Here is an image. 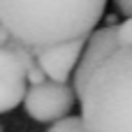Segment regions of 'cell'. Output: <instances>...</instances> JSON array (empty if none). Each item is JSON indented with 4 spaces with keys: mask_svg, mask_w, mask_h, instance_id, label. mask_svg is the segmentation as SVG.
<instances>
[{
    "mask_svg": "<svg viewBox=\"0 0 132 132\" xmlns=\"http://www.w3.org/2000/svg\"><path fill=\"white\" fill-rule=\"evenodd\" d=\"M104 7L107 0H0V23L28 49H46L88 37Z\"/></svg>",
    "mask_w": 132,
    "mask_h": 132,
    "instance_id": "obj_1",
    "label": "cell"
},
{
    "mask_svg": "<svg viewBox=\"0 0 132 132\" xmlns=\"http://www.w3.org/2000/svg\"><path fill=\"white\" fill-rule=\"evenodd\" d=\"M86 132H132V49H116L79 90Z\"/></svg>",
    "mask_w": 132,
    "mask_h": 132,
    "instance_id": "obj_2",
    "label": "cell"
},
{
    "mask_svg": "<svg viewBox=\"0 0 132 132\" xmlns=\"http://www.w3.org/2000/svg\"><path fill=\"white\" fill-rule=\"evenodd\" d=\"M74 100H77V95L70 84H58V81L44 79L42 84H32L26 88L23 109L30 118H35L39 123H56L72 111Z\"/></svg>",
    "mask_w": 132,
    "mask_h": 132,
    "instance_id": "obj_3",
    "label": "cell"
},
{
    "mask_svg": "<svg viewBox=\"0 0 132 132\" xmlns=\"http://www.w3.org/2000/svg\"><path fill=\"white\" fill-rule=\"evenodd\" d=\"M118 49V39H116V26H107V28H97L86 37V44L81 49V56L77 60V67L72 72V90L74 95H79L81 86L86 84V79L90 77V72L109 56Z\"/></svg>",
    "mask_w": 132,
    "mask_h": 132,
    "instance_id": "obj_4",
    "label": "cell"
},
{
    "mask_svg": "<svg viewBox=\"0 0 132 132\" xmlns=\"http://www.w3.org/2000/svg\"><path fill=\"white\" fill-rule=\"evenodd\" d=\"M86 44V37L65 42V44H56V46H46V49H32V56L42 70V74L51 81L58 84H70V77L77 67V60L81 56V49Z\"/></svg>",
    "mask_w": 132,
    "mask_h": 132,
    "instance_id": "obj_5",
    "label": "cell"
},
{
    "mask_svg": "<svg viewBox=\"0 0 132 132\" xmlns=\"http://www.w3.org/2000/svg\"><path fill=\"white\" fill-rule=\"evenodd\" d=\"M28 81L21 77H7L0 74V114H7L12 109H16L23 102Z\"/></svg>",
    "mask_w": 132,
    "mask_h": 132,
    "instance_id": "obj_6",
    "label": "cell"
},
{
    "mask_svg": "<svg viewBox=\"0 0 132 132\" xmlns=\"http://www.w3.org/2000/svg\"><path fill=\"white\" fill-rule=\"evenodd\" d=\"M46 132H86V130H84L79 116H65V118L56 121Z\"/></svg>",
    "mask_w": 132,
    "mask_h": 132,
    "instance_id": "obj_7",
    "label": "cell"
},
{
    "mask_svg": "<svg viewBox=\"0 0 132 132\" xmlns=\"http://www.w3.org/2000/svg\"><path fill=\"white\" fill-rule=\"evenodd\" d=\"M116 39L118 49H132V16L125 19L121 26H116Z\"/></svg>",
    "mask_w": 132,
    "mask_h": 132,
    "instance_id": "obj_8",
    "label": "cell"
},
{
    "mask_svg": "<svg viewBox=\"0 0 132 132\" xmlns=\"http://www.w3.org/2000/svg\"><path fill=\"white\" fill-rule=\"evenodd\" d=\"M114 5L123 16H128V19L132 16V0H114Z\"/></svg>",
    "mask_w": 132,
    "mask_h": 132,
    "instance_id": "obj_9",
    "label": "cell"
},
{
    "mask_svg": "<svg viewBox=\"0 0 132 132\" xmlns=\"http://www.w3.org/2000/svg\"><path fill=\"white\" fill-rule=\"evenodd\" d=\"M9 39H12V37H9V32H7V30H5V26L0 23V46H5Z\"/></svg>",
    "mask_w": 132,
    "mask_h": 132,
    "instance_id": "obj_10",
    "label": "cell"
},
{
    "mask_svg": "<svg viewBox=\"0 0 132 132\" xmlns=\"http://www.w3.org/2000/svg\"><path fill=\"white\" fill-rule=\"evenodd\" d=\"M0 132H2V128H0Z\"/></svg>",
    "mask_w": 132,
    "mask_h": 132,
    "instance_id": "obj_11",
    "label": "cell"
}]
</instances>
